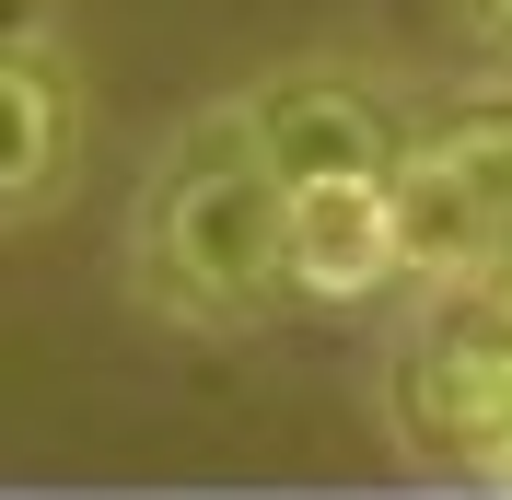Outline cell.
I'll use <instances>...</instances> for the list:
<instances>
[{
  "instance_id": "1",
  "label": "cell",
  "mask_w": 512,
  "mask_h": 500,
  "mask_svg": "<svg viewBox=\"0 0 512 500\" xmlns=\"http://www.w3.org/2000/svg\"><path fill=\"white\" fill-rule=\"evenodd\" d=\"M128 291L163 326H245L291 291V175L245 105H210L163 140L128 210Z\"/></svg>"
},
{
  "instance_id": "5",
  "label": "cell",
  "mask_w": 512,
  "mask_h": 500,
  "mask_svg": "<svg viewBox=\"0 0 512 500\" xmlns=\"http://www.w3.org/2000/svg\"><path fill=\"white\" fill-rule=\"evenodd\" d=\"M256 128H268V163H280L291 187H315V175H396V128H384L373 94H350L338 70H291L256 94Z\"/></svg>"
},
{
  "instance_id": "4",
  "label": "cell",
  "mask_w": 512,
  "mask_h": 500,
  "mask_svg": "<svg viewBox=\"0 0 512 500\" xmlns=\"http://www.w3.org/2000/svg\"><path fill=\"white\" fill-rule=\"evenodd\" d=\"M384 280H408L396 175H315V187H291V291L303 303H373Z\"/></svg>"
},
{
  "instance_id": "6",
  "label": "cell",
  "mask_w": 512,
  "mask_h": 500,
  "mask_svg": "<svg viewBox=\"0 0 512 500\" xmlns=\"http://www.w3.org/2000/svg\"><path fill=\"white\" fill-rule=\"evenodd\" d=\"M454 12H466V35H478L489 59H501V70H512V0H454Z\"/></svg>"
},
{
  "instance_id": "2",
  "label": "cell",
  "mask_w": 512,
  "mask_h": 500,
  "mask_svg": "<svg viewBox=\"0 0 512 500\" xmlns=\"http://www.w3.org/2000/svg\"><path fill=\"white\" fill-rule=\"evenodd\" d=\"M396 210H408V280L466 291L512 280V105L443 117L396 152Z\"/></svg>"
},
{
  "instance_id": "3",
  "label": "cell",
  "mask_w": 512,
  "mask_h": 500,
  "mask_svg": "<svg viewBox=\"0 0 512 500\" xmlns=\"http://www.w3.org/2000/svg\"><path fill=\"white\" fill-rule=\"evenodd\" d=\"M70 175H82V70H70V35L24 12L0 47V210L47 221Z\"/></svg>"
}]
</instances>
